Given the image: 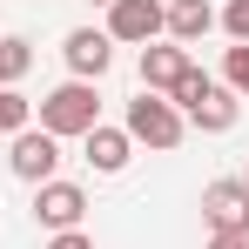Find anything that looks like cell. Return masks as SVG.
Returning <instances> with one entry per match:
<instances>
[{
	"instance_id": "cell-21",
	"label": "cell",
	"mask_w": 249,
	"mask_h": 249,
	"mask_svg": "<svg viewBox=\"0 0 249 249\" xmlns=\"http://www.w3.org/2000/svg\"><path fill=\"white\" fill-rule=\"evenodd\" d=\"M243 189H249V168H243Z\"/></svg>"
},
{
	"instance_id": "cell-10",
	"label": "cell",
	"mask_w": 249,
	"mask_h": 249,
	"mask_svg": "<svg viewBox=\"0 0 249 249\" xmlns=\"http://www.w3.org/2000/svg\"><path fill=\"white\" fill-rule=\"evenodd\" d=\"M243 215H249V189L243 182H209L202 189V222L209 229H243Z\"/></svg>"
},
{
	"instance_id": "cell-14",
	"label": "cell",
	"mask_w": 249,
	"mask_h": 249,
	"mask_svg": "<svg viewBox=\"0 0 249 249\" xmlns=\"http://www.w3.org/2000/svg\"><path fill=\"white\" fill-rule=\"evenodd\" d=\"M222 88H229L236 101H249V41H236L222 54Z\"/></svg>"
},
{
	"instance_id": "cell-1",
	"label": "cell",
	"mask_w": 249,
	"mask_h": 249,
	"mask_svg": "<svg viewBox=\"0 0 249 249\" xmlns=\"http://www.w3.org/2000/svg\"><path fill=\"white\" fill-rule=\"evenodd\" d=\"M34 115L54 142H81L88 128H101V94H94V81H61L54 94L34 101Z\"/></svg>"
},
{
	"instance_id": "cell-7",
	"label": "cell",
	"mask_w": 249,
	"mask_h": 249,
	"mask_svg": "<svg viewBox=\"0 0 249 249\" xmlns=\"http://www.w3.org/2000/svg\"><path fill=\"white\" fill-rule=\"evenodd\" d=\"M189 74V47H175V41H148L142 47V94H168V88Z\"/></svg>"
},
{
	"instance_id": "cell-18",
	"label": "cell",
	"mask_w": 249,
	"mask_h": 249,
	"mask_svg": "<svg viewBox=\"0 0 249 249\" xmlns=\"http://www.w3.org/2000/svg\"><path fill=\"white\" fill-rule=\"evenodd\" d=\"M209 249H249L243 229H209Z\"/></svg>"
},
{
	"instance_id": "cell-20",
	"label": "cell",
	"mask_w": 249,
	"mask_h": 249,
	"mask_svg": "<svg viewBox=\"0 0 249 249\" xmlns=\"http://www.w3.org/2000/svg\"><path fill=\"white\" fill-rule=\"evenodd\" d=\"M243 243H249V215H243Z\"/></svg>"
},
{
	"instance_id": "cell-19",
	"label": "cell",
	"mask_w": 249,
	"mask_h": 249,
	"mask_svg": "<svg viewBox=\"0 0 249 249\" xmlns=\"http://www.w3.org/2000/svg\"><path fill=\"white\" fill-rule=\"evenodd\" d=\"M88 7H115V0H88Z\"/></svg>"
},
{
	"instance_id": "cell-11",
	"label": "cell",
	"mask_w": 249,
	"mask_h": 249,
	"mask_svg": "<svg viewBox=\"0 0 249 249\" xmlns=\"http://www.w3.org/2000/svg\"><path fill=\"white\" fill-rule=\"evenodd\" d=\"M236 115H243V101H236V94H229L222 81H215V88L202 94V101L189 108V122L202 128V135H229V128H236Z\"/></svg>"
},
{
	"instance_id": "cell-4",
	"label": "cell",
	"mask_w": 249,
	"mask_h": 249,
	"mask_svg": "<svg viewBox=\"0 0 249 249\" xmlns=\"http://www.w3.org/2000/svg\"><path fill=\"white\" fill-rule=\"evenodd\" d=\"M7 168L20 175V182H54V168H61V142L47 135V128H20L14 135V155H7Z\"/></svg>"
},
{
	"instance_id": "cell-17",
	"label": "cell",
	"mask_w": 249,
	"mask_h": 249,
	"mask_svg": "<svg viewBox=\"0 0 249 249\" xmlns=\"http://www.w3.org/2000/svg\"><path fill=\"white\" fill-rule=\"evenodd\" d=\"M47 249H94V236H88V229H61Z\"/></svg>"
},
{
	"instance_id": "cell-3",
	"label": "cell",
	"mask_w": 249,
	"mask_h": 249,
	"mask_svg": "<svg viewBox=\"0 0 249 249\" xmlns=\"http://www.w3.org/2000/svg\"><path fill=\"white\" fill-rule=\"evenodd\" d=\"M162 14H168L162 0H115L101 34L115 47H148V41H162Z\"/></svg>"
},
{
	"instance_id": "cell-6",
	"label": "cell",
	"mask_w": 249,
	"mask_h": 249,
	"mask_svg": "<svg viewBox=\"0 0 249 249\" xmlns=\"http://www.w3.org/2000/svg\"><path fill=\"white\" fill-rule=\"evenodd\" d=\"M61 54H68V74H74V81H101V74L115 68V41H108L101 27H74V34L61 41Z\"/></svg>"
},
{
	"instance_id": "cell-13",
	"label": "cell",
	"mask_w": 249,
	"mask_h": 249,
	"mask_svg": "<svg viewBox=\"0 0 249 249\" xmlns=\"http://www.w3.org/2000/svg\"><path fill=\"white\" fill-rule=\"evenodd\" d=\"M20 128H34V101L20 88H0V135H20Z\"/></svg>"
},
{
	"instance_id": "cell-12",
	"label": "cell",
	"mask_w": 249,
	"mask_h": 249,
	"mask_svg": "<svg viewBox=\"0 0 249 249\" xmlns=\"http://www.w3.org/2000/svg\"><path fill=\"white\" fill-rule=\"evenodd\" d=\"M34 68V41L20 34H0V88H20V74Z\"/></svg>"
},
{
	"instance_id": "cell-2",
	"label": "cell",
	"mask_w": 249,
	"mask_h": 249,
	"mask_svg": "<svg viewBox=\"0 0 249 249\" xmlns=\"http://www.w3.org/2000/svg\"><path fill=\"white\" fill-rule=\"evenodd\" d=\"M128 142H148V148H175L182 135H189V122H182V108L168 101V94H135L128 101Z\"/></svg>"
},
{
	"instance_id": "cell-9",
	"label": "cell",
	"mask_w": 249,
	"mask_h": 249,
	"mask_svg": "<svg viewBox=\"0 0 249 249\" xmlns=\"http://www.w3.org/2000/svg\"><path fill=\"white\" fill-rule=\"evenodd\" d=\"M209 27H215V7H209V0H168V14H162V34L175 47H196L209 34Z\"/></svg>"
},
{
	"instance_id": "cell-15",
	"label": "cell",
	"mask_w": 249,
	"mask_h": 249,
	"mask_svg": "<svg viewBox=\"0 0 249 249\" xmlns=\"http://www.w3.org/2000/svg\"><path fill=\"white\" fill-rule=\"evenodd\" d=\"M209 88H215V81H209V74H202V68H196V61H189V74H182V81L168 88V101H175V108H182V122H189V108H196V101H202Z\"/></svg>"
},
{
	"instance_id": "cell-16",
	"label": "cell",
	"mask_w": 249,
	"mask_h": 249,
	"mask_svg": "<svg viewBox=\"0 0 249 249\" xmlns=\"http://www.w3.org/2000/svg\"><path fill=\"white\" fill-rule=\"evenodd\" d=\"M215 20L229 27V41H249V0H229V7H222Z\"/></svg>"
},
{
	"instance_id": "cell-5",
	"label": "cell",
	"mask_w": 249,
	"mask_h": 249,
	"mask_svg": "<svg viewBox=\"0 0 249 249\" xmlns=\"http://www.w3.org/2000/svg\"><path fill=\"white\" fill-rule=\"evenodd\" d=\"M81 215H88V189L81 182H41L34 189V222L41 229H81Z\"/></svg>"
},
{
	"instance_id": "cell-8",
	"label": "cell",
	"mask_w": 249,
	"mask_h": 249,
	"mask_svg": "<svg viewBox=\"0 0 249 249\" xmlns=\"http://www.w3.org/2000/svg\"><path fill=\"white\" fill-rule=\"evenodd\" d=\"M81 148H88V168H94V175H122L128 168V155H135V142H128V128H88L81 135Z\"/></svg>"
}]
</instances>
